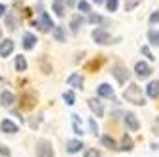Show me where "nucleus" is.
Instances as JSON below:
<instances>
[{"instance_id": "8", "label": "nucleus", "mask_w": 159, "mask_h": 157, "mask_svg": "<svg viewBox=\"0 0 159 157\" xmlns=\"http://www.w3.org/2000/svg\"><path fill=\"white\" fill-rule=\"evenodd\" d=\"M97 93H98V96H102V99H112L114 101V87L108 85V83H101L97 87Z\"/></svg>"}, {"instance_id": "2", "label": "nucleus", "mask_w": 159, "mask_h": 157, "mask_svg": "<svg viewBox=\"0 0 159 157\" xmlns=\"http://www.w3.org/2000/svg\"><path fill=\"white\" fill-rule=\"evenodd\" d=\"M34 148H36V157H53V155H55L51 142H49V140H46V138L38 140Z\"/></svg>"}, {"instance_id": "14", "label": "nucleus", "mask_w": 159, "mask_h": 157, "mask_svg": "<svg viewBox=\"0 0 159 157\" xmlns=\"http://www.w3.org/2000/svg\"><path fill=\"white\" fill-rule=\"evenodd\" d=\"M146 93H148V96H152V99H157L159 96V82L157 80L150 82L148 87H146Z\"/></svg>"}, {"instance_id": "9", "label": "nucleus", "mask_w": 159, "mask_h": 157, "mask_svg": "<svg viewBox=\"0 0 159 157\" xmlns=\"http://www.w3.org/2000/svg\"><path fill=\"white\" fill-rule=\"evenodd\" d=\"M66 83L70 85V87H74V89H84V78L80 76V74H70L68 76V80H66Z\"/></svg>"}, {"instance_id": "13", "label": "nucleus", "mask_w": 159, "mask_h": 157, "mask_svg": "<svg viewBox=\"0 0 159 157\" xmlns=\"http://www.w3.org/2000/svg\"><path fill=\"white\" fill-rule=\"evenodd\" d=\"M36 42H38V40H36L34 34H30V32H25V34H23V47H25V49H32V47L36 46Z\"/></svg>"}, {"instance_id": "37", "label": "nucleus", "mask_w": 159, "mask_h": 157, "mask_svg": "<svg viewBox=\"0 0 159 157\" xmlns=\"http://www.w3.org/2000/svg\"><path fill=\"white\" fill-rule=\"evenodd\" d=\"M6 13V6L4 4H0V15H4Z\"/></svg>"}, {"instance_id": "25", "label": "nucleus", "mask_w": 159, "mask_h": 157, "mask_svg": "<svg viewBox=\"0 0 159 157\" xmlns=\"http://www.w3.org/2000/svg\"><path fill=\"white\" fill-rule=\"evenodd\" d=\"M140 2H142V0H125V11H133Z\"/></svg>"}, {"instance_id": "36", "label": "nucleus", "mask_w": 159, "mask_h": 157, "mask_svg": "<svg viewBox=\"0 0 159 157\" xmlns=\"http://www.w3.org/2000/svg\"><path fill=\"white\" fill-rule=\"evenodd\" d=\"M101 63H102V61H93V63L87 65V68H89V70H91V68H98V66H101Z\"/></svg>"}, {"instance_id": "20", "label": "nucleus", "mask_w": 159, "mask_h": 157, "mask_svg": "<svg viewBox=\"0 0 159 157\" xmlns=\"http://www.w3.org/2000/svg\"><path fill=\"white\" fill-rule=\"evenodd\" d=\"M53 11L59 17H63L65 15V0H53Z\"/></svg>"}, {"instance_id": "35", "label": "nucleus", "mask_w": 159, "mask_h": 157, "mask_svg": "<svg viewBox=\"0 0 159 157\" xmlns=\"http://www.w3.org/2000/svg\"><path fill=\"white\" fill-rule=\"evenodd\" d=\"M150 23H159V11H155V13L150 15Z\"/></svg>"}, {"instance_id": "21", "label": "nucleus", "mask_w": 159, "mask_h": 157, "mask_svg": "<svg viewBox=\"0 0 159 157\" xmlns=\"http://www.w3.org/2000/svg\"><path fill=\"white\" fill-rule=\"evenodd\" d=\"M15 70L17 72H25L27 70V61H25V57H15Z\"/></svg>"}, {"instance_id": "38", "label": "nucleus", "mask_w": 159, "mask_h": 157, "mask_svg": "<svg viewBox=\"0 0 159 157\" xmlns=\"http://www.w3.org/2000/svg\"><path fill=\"white\" fill-rule=\"evenodd\" d=\"M65 2H66L68 6H74V4H76V0H65Z\"/></svg>"}, {"instance_id": "24", "label": "nucleus", "mask_w": 159, "mask_h": 157, "mask_svg": "<svg viewBox=\"0 0 159 157\" xmlns=\"http://www.w3.org/2000/svg\"><path fill=\"white\" fill-rule=\"evenodd\" d=\"M80 25H82V15H76V17H72V23H70V29H72V32H78Z\"/></svg>"}, {"instance_id": "19", "label": "nucleus", "mask_w": 159, "mask_h": 157, "mask_svg": "<svg viewBox=\"0 0 159 157\" xmlns=\"http://www.w3.org/2000/svg\"><path fill=\"white\" fill-rule=\"evenodd\" d=\"M117 150H121V151H131L133 150V138L129 134H123V140H121V146H119Z\"/></svg>"}, {"instance_id": "26", "label": "nucleus", "mask_w": 159, "mask_h": 157, "mask_svg": "<svg viewBox=\"0 0 159 157\" xmlns=\"http://www.w3.org/2000/svg\"><path fill=\"white\" fill-rule=\"evenodd\" d=\"M63 99H65V102H66L68 106H72V104L76 102V96H74V93H72V91H66V93L63 95Z\"/></svg>"}, {"instance_id": "1", "label": "nucleus", "mask_w": 159, "mask_h": 157, "mask_svg": "<svg viewBox=\"0 0 159 157\" xmlns=\"http://www.w3.org/2000/svg\"><path fill=\"white\" fill-rule=\"evenodd\" d=\"M123 96L127 99V102H133V104H136V106H144V104H146V99L142 96V89L138 87L136 83H131V85L125 89Z\"/></svg>"}, {"instance_id": "30", "label": "nucleus", "mask_w": 159, "mask_h": 157, "mask_svg": "<svg viewBox=\"0 0 159 157\" xmlns=\"http://www.w3.org/2000/svg\"><path fill=\"white\" fill-rule=\"evenodd\" d=\"M6 25H8V29H10V30H15V21H13L11 13H8V15H6Z\"/></svg>"}, {"instance_id": "18", "label": "nucleus", "mask_w": 159, "mask_h": 157, "mask_svg": "<svg viewBox=\"0 0 159 157\" xmlns=\"http://www.w3.org/2000/svg\"><path fill=\"white\" fill-rule=\"evenodd\" d=\"M101 144H102L104 148H108V150H117V144H116V140L112 138V136H108V134L101 136Z\"/></svg>"}, {"instance_id": "39", "label": "nucleus", "mask_w": 159, "mask_h": 157, "mask_svg": "<svg viewBox=\"0 0 159 157\" xmlns=\"http://www.w3.org/2000/svg\"><path fill=\"white\" fill-rule=\"evenodd\" d=\"M95 2H97V4H101V2H102V0H95Z\"/></svg>"}, {"instance_id": "15", "label": "nucleus", "mask_w": 159, "mask_h": 157, "mask_svg": "<svg viewBox=\"0 0 159 157\" xmlns=\"http://www.w3.org/2000/svg\"><path fill=\"white\" fill-rule=\"evenodd\" d=\"M11 51H13V42H11V40L0 42V57H8Z\"/></svg>"}, {"instance_id": "11", "label": "nucleus", "mask_w": 159, "mask_h": 157, "mask_svg": "<svg viewBox=\"0 0 159 157\" xmlns=\"http://www.w3.org/2000/svg\"><path fill=\"white\" fill-rule=\"evenodd\" d=\"M34 102H36V96H34L32 93H23V95H21V108L30 110V108L34 106Z\"/></svg>"}, {"instance_id": "17", "label": "nucleus", "mask_w": 159, "mask_h": 157, "mask_svg": "<svg viewBox=\"0 0 159 157\" xmlns=\"http://www.w3.org/2000/svg\"><path fill=\"white\" fill-rule=\"evenodd\" d=\"M82 148H84V144L80 142V140H68L66 142V151L68 153H78Z\"/></svg>"}, {"instance_id": "22", "label": "nucleus", "mask_w": 159, "mask_h": 157, "mask_svg": "<svg viewBox=\"0 0 159 157\" xmlns=\"http://www.w3.org/2000/svg\"><path fill=\"white\" fill-rule=\"evenodd\" d=\"M53 38H55V40L57 42H65V30H63V27H55L53 25Z\"/></svg>"}, {"instance_id": "33", "label": "nucleus", "mask_w": 159, "mask_h": 157, "mask_svg": "<svg viewBox=\"0 0 159 157\" xmlns=\"http://www.w3.org/2000/svg\"><path fill=\"white\" fill-rule=\"evenodd\" d=\"M0 155H2V157H10V155H11V151H10L6 146H2V144H0Z\"/></svg>"}, {"instance_id": "28", "label": "nucleus", "mask_w": 159, "mask_h": 157, "mask_svg": "<svg viewBox=\"0 0 159 157\" xmlns=\"http://www.w3.org/2000/svg\"><path fill=\"white\" fill-rule=\"evenodd\" d=\"M84 157H101V151L95 150V148H89V150H85V155Z\"/></svg>"}, {"instance_id": "12", "label": "nucleus", "mask_w": 159, "mask_h": 157, "mask_svg": "<svg viewBox=\"0 0 159 157\" xmlns=\"http://www.w3.org/2000/svg\"><path fill=\"white\" fill-rule=\"evenodd\" d=\"M0 129H2V132H8V134H15L19 129H17V125L13 123V121H10V119H4L2 123H0Z\"/></svg>"}, {"instance_id": "4", "label": "nucleus", "mask_w": 159, "mask_h": 157, "mask_svg": "<svg viewBox=\"0 0 159 157\" xmlns=\"http://www.w3.org/2000/svg\"><path fill=\"white\" fill-rule=\"evenodd\" d=\"M42 32H49L51 29H53V21H51V17L48 15V11H42L40 13V21L38 23H34Z\"/></svg>"}, {"instance_id": "40", "label": "nucleus", "mask_w": 159, "mask_h": 157, "mask_svg": "<svg viewBox=\"0 0 159 157\" xmlns=\"http://www.w3.org/2000/svg\"><path fill=\"white\" fill-rule=\"evenodd\" d=\"M0 34H2V30H0Z\"/></svg>"}, {"instance_id": "32", "label": "nucleus", "mask_w": 159, "mask_h": 157, "mask_svg": "<svg viewBox=\"0 0 159 157\" xmlns=\"http://www.w3.org/2000/svg\"><path fill=\"white\" fill-rule=\"evenodd\" d=\"M142 53H144V55L150 59V61H153V59H155V57L152 55V51H150V47H148V46H142Z\"/></svg>"}, {"instance_id": "31", "label": "nucleus", "mask_w": 159, "mask_h": 157, "mask_svg": "<svg viewBox=\"0 0 159 157\" xmlns=\"http://www.w3.org/2000/svg\"><path fill=\"white\" fill-rule=\"evenodd\" d=\"M78 8H80V11H89V10H91L89 2H85V0H80V2H78Z\"/></svg>"}, {"instance_id": "23", "label": "nucleus", "mask_w": 159, "mask_h": 157, "mask_svg": "<svg viewBox=\"0 0 159 157\" xmlns=\"http://www.w3.org/2000/svg\"><path fill=\"white\" fill-rule=\"evenodd\" d=\"M148 40L152 46H159V30H150L148 32Z\"/></svg>"}, {"instance_id": "29", "label": "nucleus", "mask_w": 159, "mask_h": 157, "mask_svg": "<svg viewBox=\"0 0 159 157\" xmlns=\"http://www.w3.org/2000/svg\"><path fill=\"white\" fill-rule=\"evenodd\" d=\"M117 6H119L117 0H106V8H108L110 11H116V10H117Z\"/></svg>"}, {"instance_id": "5", "label": "nucleus", "mask_w": 159, "mask_h": 157, "mask_svg": "<svg viewBox=\"0 0 159 157\" xmlns=\"http://www.w3.org/2000/svg\"><path fill=\"white\" fill-rule=\"evenodd\" d=\"M93 40L101 46H106V44H112V36L104 29H97V30H93Z\"/></svg>"}, {"instance_id": "27", "label": "nucleus", "mask_w": 159, "mask_h": 157, "mask_svg": "<svg viewBox=\"0 0 159 157\" xmlns=\"http://www.w3.org/2000/svg\"><path fill=\"white\" fill-rule=\"evenodd\" d=\"M89 23L97 25V23H106V21H104L102 15H95V13H91V15H89Z\"/></svg>"}, {"instance_id": "3", "label": "nucleus", "mask_w": 159, "mask_h": 157, "mask_svg": "<svg viewBox=\"0 0 159 157\" xmlns=\"http://www.w3.org/2000/svg\"><path fill=\"white\" fill-rule=\"evenodd\" d=\"M112 76L116 78V80H117V83H125L127 80H129V70H127V66H123V65H114L112 66Z\"/></svg>"}, {"instance_id": "7", "label": "nucleus", "mask_w": 159, "mask_h": 157, "mask_svg": "<svg viewBox=\"0 0 159 157\" xmlns=\"http://www.w3.org/2000/svg\"><path fill=\"white\" fill-rule=\"evenodd\" d=\"M134 72H136L138 78H148V76L152 74V68H150L148 63L140 61V63H136V65H134Z\"/></svg>"}, {"instance_id": "6", "label": "nucleus", "mask_w": 159, "mask_h": 157, "mask_svg": "<svg viewBox=\"0 0 159 157\" xmlns=\"http://www.w3.org/2000/svg\"><path fill=\"white\" fill-rule=\"evenodd\" d=\"M87 104H89L91 112H93L97 117H102V115H104V106H102V102H101V101H97V99H89V101H87Z\"/></svg>"}, {"instance_id": "34", "label": "nucleus", "mask_w": 159, "mask_h": 157, "mask_svg": "<svg viewBox=\"0 0 159 157\" xmlns=\"http://www.w3.org/2000/svg\"><path fill=\"white\" fill-rule=\"evenodd\" d=\"M89 129H91V132H98V127H97V121L95 119H89Z\"/></svg>"}, {"instance_id": "10", "label": "nucleus", "mask_w": 159, "mask_h": 157, "mask_svg": "<svg viewBox=\"0 0 159 157\" xmlns=\"http://www.w3.org/2000/svg\"><path fill=\"white\" fill-rule=\"evenodd\" d=\"M125 125H127L129 131H138V127H140V123H138L136 115H134L133 112H127V114H125Z\"/></svg>"}, {"instance_id": "16", "label": "nucleus", "mask_w": 159, "mask_h": 157, "mask_svg": "<svg viewBox=\"0 0 159 157\" xmlns=\"http://www.w3.org/2000/svg\"><path fill=\"white\" fill-rule=\"evenodd\" d=\"M13 102H15L13 93H10V91H2V95H0V104H2V106H11Z\"/></svg>"}]
</instances>
